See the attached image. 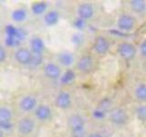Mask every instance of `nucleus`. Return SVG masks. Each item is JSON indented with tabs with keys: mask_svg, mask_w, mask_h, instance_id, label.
Masks as SVG:
<instances>
[{
	"mask_svg": "<svg viewBox=\"0 0 146 137\" xmlns=\"http://www.w3.org/2000/svg\"><path fill=\"white\" fill-rule=\"evenodd\" d=\"M118 52L120 54V56L127 61L133 59L136 54V49L133 45L131 43H121L118 46Z\"/></svg>",
	"mask_w": 146,
	"mask_h": 137,
	"instance_id": "obj_1",
	"label": "nucleus"
},
{
	"mask_svg": "<svg viewBox=\"0 0 146 137\" xmlns=\"http://www.w3.org/2000/svg\"><path fill=\"white\" fill-rule=\"evenodd\" d=\"M68 125L75 134H80L84 130L85 122L80 115H72L68 118Z\"/></svg>",
	"mask_w": 146,
	"mask_h": 137,
	"instance_id": "obj_2",
	"label": "nucleus"
},
{
	"mask_svg": "<svg viewBox=\"0 0 146 137\" xmlns=\"http://www.w3.org/2000/svg\"><path fill=\"white\" fill-rule=\"evenodd\" d=\"M135 21L133 17L129 15H122L118 20V27L122 30L130 31L134 27Z\"/></svg>",
	"mask_w": 146,
	"mask_h": 137,
	"instance_id": "obj_3",
	"label": "nucleus"
},
{
	"mask_svg": "<svg viewBox=\"0 0 146 137\" xmlns=\"http://www.w3.org/2000/svg\"><path fill=\"white\" fill-rule=\"evenodd\" d=\"M111 121L116 124H124L128 121V115L125 111L121 109H117L111 114Z\"/></svg>",
	"mask_w": 146,
	"mask_h": 137,
	"instance_id": "obj_4",
	"label": "nucleus"
},
{
	"mask_svg": "<svg viewBox=\"0 0 146 137\" xmlns=\"http://www.w3.org/2000/svg\"><path fill=\"white\" fill-rule=\"evenodd\" d=\"M35 127V123L33 120L30 118H24L18 123V131L22 134H29L33 131Z\"/></svg>",
	"mask_w": 146,
	"mask_h": 137,
	"instance_id": "obj_5",
	"label": "nucleus"
},
{
	"mask_svg": "<svg viewBox=\"0 0 146 137\" xmlns=\"http://www.w3.org/2000/svg\"><path fill=\"white\" fill-rule=\"evenodd\" d=\"M78 68L84 73H88L91 70L93 67V61L92 58L90 56H83L78 62Z\"/></svg>",
	"mask_w": 146,
	"mask_h": 137,
	"instance_id": "obj_6",
	"label": "nucleus"
},
{
	"mask_svg": "<svg viewBox=\"0 0 146 137\" xmlns=\"http://www.w3.org/2000/svg\"><path fill=\"white\" fill-rule=\"evenodd\" d=\"M110 44L103 37H98L94 42V49L99 54H105L109 49Z\"/></svg>",
	"mask_w": 146,
	"mask_h": 137,
	"instance_id": "obj_7",
	"label": "nucleus"
},
{
	"mask_svg": "<svg viewBox=\"0 0 146 137\" xmlns=\"http://www.w3.org/2000/svg\"><path fill=\"white\" fill-rule=\"evenodd\" d=\"M15 55H16L17 61L19 63L24 64V65H27V64L30 63L32 53L29 51V49H20L17 50Z\"/></svg>",
	"mask_w": 146,
	"mask_h": 137,
	"instance_id": "obj_8",
	"label": "nucleus"
},
{
	"mask_svg": "<svg viewBox=\"0 0 146 137\" xmlns=\"http://www.w3.org/2000/svg\"><path fill=\"white\" fill-rule=\"evenodd\" d=\"M78 13H79L80 17L85 20V19H89V18H90L93 16L94 9L93 7L90 4H82L79 7Z\"/></svg>",
	"mask_w": 146,
	"mask_h": 137,
	"instance_id": "obj_9",
	"label": "nucleus"
},
{
	"mask_svg": "<svg viewBox=\"0 0 146 137\" xmlns=\"http://www.w3.org/2000/svg\"><path fill=\"white\" fill-rule=\"evenodd\" d=\"M44 71L50 79H58L60 76V68L54 63H48L44 68Z\"/></svg>",
	"mask_w": 146,
	"mask_h": 137,
	"instance_id": "obj_10",
	"label": "nucleus"
},
{
	"mask_svg": "<svg viewBox=\"0 0 146 137\" xmlns=\"http://www.w3.org/2000/svg\"><path fill=\"white\" fill-rule=\"evenodd\" d=\"M71 103V100H70V96L66 91H62L60 92L56 99V104L57 106L61 108V109H66L70 105Z\"/></svg>",
	"mask_w": 146,
	"mask_h": 137,
	"instance_id": "obj_11",
	"label": "nucleus"
},
{
	"mask_svg": "<svg viewBox=\"0 0 146 137\" xmlns=\"http://www.w3.org/2000/svg\"><path fill=\"white\" fill-rule=\"evenodd\" d=\"M36 104V100L34 97L27 96V97L23 98L20 102V107L22 110H24V111L29 112L35 108Z\"/></svg>",
	"mask_w": 146,
	"mask_h": 137,
	"instance_id": "obj_12",
	"label": "nucleus"
},
{
	"mask_svg": "<svg viewBox=\"0 0 146 137\" xmlns=\"http://www.w3.org/2000/svg\"><path fill=\"white\" fill-rule=\"evenodd\" d=\"M36 116L41 121L48 120L51 116V111L46 105H40L36 110Z\"/></svg>",
	"mask_w": 146,
	"mask_h": 137,
	"instance_id": "obj_13",
	"label": "nucleus"
},
{
	"mask_svg": "<svg viewBox=\"0 0 146 137\" xmlns=\"http://www.w3.org/2000/svg\"><path fill=\"white\" fill-rule=\"evenodd\" d=\"M30 46L33 53H36V54H41L45 49L43 40L39 38H34L32 39L30 42Z\"/></svg>",
	"mask_w": 146,
	"mask_h": 137,
	"instance_id": "obj_14",
	"label": "nucleus"
},
{
	"mask_svg": "<svg viewBox=\"0 0 146 137\" xmlns=\"http://www.w3.org/2000/svg\"><path fill=\"white\" fill-rule=\"evenodd\" d=\"M58 61L63 66H70L74 62V57L70 52H62L58 55Z\"/></svg>",
	"mask_w": 146,
	"mask_h": 137,
	"instance_id": "obj_15",
	"label": "nucleus"
},
{
	"mask_svg": "<svg viewBox=\"0 0 146 137\" xmlns=\"http://www.w3.org/2000/svg\"><path fill=\"white\" fill-rule=\"evenodd\" d=\"M58 13L57 11H49L47 13V15L45 16V22L46 24L48 26H54L56 25L58 21Z\"/></svg>",
	"mask_w": 146,
	"mask_h": 137,
	"instance_id": "obj_16",
	"label": "nucleus"
},
{
	"mask_svg": "<svg viewBox=\"0 0 146 137\" xmlns=\"http://www.w3.org/2000/svg\"><path fill=\"white\" fill-rule=\"evenodd\" d=\"M48 7V5L45 2H39V3H35L33 6H32V11L36 15H41L43 14L46 9Z\"/></svg>",
	"mask_w": 146,
	"mask_h": 137,
	"instance_id": "obj_17",
	"label": "nucleus"
},
{
	"mask_svg": "<svg viewBox=\"0 0 146 137\" xmlns=\"http://www.w3.org/2000/svg\"><path fill=\"white\" fill-rule=\"evenodd\" d=\"M131 6L134 11L143 12L146 7V4L141 0H132V1H131Z\"/></svg>",
	"mask_w": 146,
	"mask_h": 137,
	"instance_id": "obj_18",
	"label": "nucleus"
},
{
	"mask_svg": "<svg viewBox=\"0 0 146 137\" xmlns=\"http://www.w3.org/2000/svg\"><path fill=\"white\" fill-rule=\"evenodd\" d=\"M27 17V13L24 9H17L12 13V18L15 21L21 22L23 20H25V18Z\"/></svg>",
	"mask_w": 146,
	"mask_h": 137,
	"instance_id": "obj_19",
	"label": "nucleus"
},
{
	"mask_svg": "<svg viewBox=\"0 0 146 137\" xmlns=\"http://www.w3.org/2000/svg\"><path fill=\"white\" fill-rule=\"evenodd\" d=\"M11 117H12V113L10 110L5 107L0 108V121L10 122Z\"/></svg>",
	"mask_w": 146,
	"mask_h": 137,
	"instance_id": "obj_20",
	"label": "nucleus"
},
{
	"mask_svg": "<svg viewBox=\"0 0 146 137\" xmlns=\"http://www.w3.org/2000/svg\"><path fill=\"white\" fill-rule=\"evenodd\" d=\"M136 97L141 100H146V85L141 84L135 90Z\"/></svg>",
	"mask_w": 146,
	"mask_h": 137,
	"instance_id": "obj_21",
	"label": "nucleus"
},
{
	"mask_svg": "<svg viewBox=\"0 0 146 137\" xmlns=\"http://www.w3.org/2000/svg\"><path fill=\"white\" fill-rule=\"evenodd\" d=\"M74 79H75V73L72 70H68L63 74V76L60 79V81L64 84H68V83H70V82H71Z\"/></svg>",
	"mask_w": 146,
	"mask_h": 137,
	"instance_id": "obj_22",
	"label": "nucleus"
},
{
	"mask_svg": "<svg viewBox=\"0 0 146 137\" xmlns=\"http://www.w3.org/2000/svg\"><path fill=\"white\" fill-rule=\"evenodd\" d=\"M43 61V58L41 54H36V53H32V57H31V61L29 65L32 67H38L39 66Z\"/></svg>",
	"mask_w": 146,
	"mask_h": 137,
	"instance_id": "obj_23",
	"label": "nucleus"
},
{
	"mask_svg": "<svg viewBox=\"0 0 146 137\" xmlns=\"http://www.w3.org/2000/svg\"><path fill=\"white\" fill-rule=\"evenodd\" d=\"M136 114L139 120L146 122V105H141V106L137 109Z\"/></svg>",
	"mask_w": 146,
	"mask_h": 137,
	"instance_id": "obj_24",
	"label": "nucleus"
},
{
	"mask_svg": "<svg viewBox=\"0 0 146 137\" xmlns=\"http://www.w3.org/2000/svg\"><path fill=\"white\" fill-rule=\"evenodd\" d=\"M20 43L21 41L16 37H7L6 39V44L8 47H17V46H19Z\"/></svg>",
	"mask_w": 146,
	"mask_h": 137,
	"instance_id": "obj_25",
	"label": "nucleus"
},
{
	"mask_svg": "<svg viewBox=\"0 0 146 137\" xmlns=\"http://www.w3.org/2000/svg\"><path fill=\"white\" fill-rule=\"evenodd\" d=\"M17 29L15 27H13L12 25H8L6 27V33L7 37H16L17 38Z\"/></svg>",
	"mask_w": 146,
	"mask_h": 137,
	"instance_id": "obj_26",
	"label": "nucleus"
},
{
	"mask_svg": "<svg viewBox=\"0 0 146 137\" xmlns=\"http://www.w3.org/2000/svg\"><path fill=\"white\" fill-rule=\"evenodd\" d=\"M83 41V36L80 33H77L75 35H73L72 37V42L75 44H80Z\"/></svg>",
	"mask_w": 146,
	"mask_h": 137,
	"instance_id": "obj_27",
	"label": "nucleus"
},
{
	"mask_svg": "<svg viewBox=\"0 0 146 137\" xmlns=\"http://www.w3.org/2000/svg\"><path fill=\"white\" fill-rule=\"evenodd\" d=\"M84 25H85V21H84V19H82V18H80V17L77 18L74 22V26L77 27V29H83Z\"/></svg>",
	"mask_w": 146,
	"mask_h": 137,
	"instance_id": "obj_28",
	"label": "nucleus"
},
{
	"mask_svg": "<svg viewBox=\"0 0 146 137\" xmlns=\"http://www.w3.org/2000/svg\"><path fill=\"white\" fill-rule=\"evenodd\" d=\"M0 128L5 130H8V129H11L12 128V124L10 122H3V121H0Z\"/></svg>",
	"mask_w": 146,
	"mask_h": 137,
	"instance_id": "obj_29",
	"label": "nucleus"
},
{
	"mask_svg": "<svg viewBox=\"0 0 146 137\" xmlns=\"http://www.w3.org/2000/svg\"><path fill=\"white\" fill-rule=\"evenodd\" d=\"M140 49H141V52L143 54V56L146 57V40H144L143 42L141 44Z\"/></svg>",
	"mask_w": 146,
	"mask_h": 137,
	"instance_id": "obj_30",
	"label": "nucleus"
},
{
	"mask_svg": "<svg viewBox=\"0 0 146 137\" xmlns=\"http://www.w3.org/2000/svg\"><path fill=\"white\" fill-rule=\"evenodd\" d=\"M5 59H6V51L2 47H0V62H2Z\"/></svg>",
	"mask_w": 146,
	"mask_h": 137,
	"instance_id": "obj_31",
	"label": "nucleus"
},
{
	"mask_svg": "<svg viewBox=\"0 0 146 137\" xmlns=\"http://www.w3.org/2000/svg\"><path fill=\"white\" fill-rule=\"evenodd\" d=\"M94 116H96V117H98V118H102V117L103 116V113H102V112L96 111V112H94Z\"/></svg>",
	"mask_w": 146,
	"mask_h": 137,
	"instance_id": "obj_32",
	"label": "nucleus"
},
{
	"mask_svg": "<svg viewBox=\"0 0 146 137\" xmlns=\"http://www.w3.org/2000/svg\"><path fill=\"white\" fill-rule=\"evenodd\" d=\"M90 137H102V136L99 134H92L90 135Z\"/></svg>",
	"mask_w": 146,
	"mask_h": 137,
	"instance_id": "obj_33",
	"label": "nucleus"
},
{
	"mask_svg": "<svg viewBox=\"0 0 146 137\" xmlns=\"http://www.w3.org/2000/svg\"><path fill=\"white\" fill-rule=\"evenodd\" d=\"M0 137H4V134H3V132L0 130Z\"/></svg>",
	"mask_w": 146,
	"mask_h": 137,
	"instance_id": "obj_34",
	"label": "nucleus"
}]
</instances>
